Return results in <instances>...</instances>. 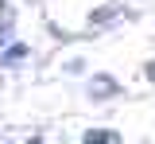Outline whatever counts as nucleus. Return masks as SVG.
<instances>
[{"instance_id":"obj_1","label":"nucleus","mask_w":155,"mask_h":144,"mask_svg":"<svg viewBox=\"0 0 155 144\" xmlns=\"http://www.w3.org/2000/svg\"><path fill=\"white\" fill-rule=\"evenodd\" d=\"M85 144H116V136H113V132H89Z\"/></svg>"}]
</instances>
